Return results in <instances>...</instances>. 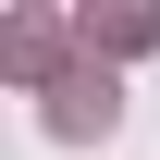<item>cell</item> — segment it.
<instances>
[{"label": "cell", "mask_w": 160, "mask_h": 160, "mask_svg": "<svg viewBox=\"0 0 160 160\" xmlns=\"http://www.w3.org/2000/svg\"><path fill=\"white\" fill-rule=\"evenodd\" d=\"M49 136H111V74L99 62H74V74L49 86Z\"/></svg>", "instance_id": "cell-1"}, {"label": "cell", "mask_w": 160, "mask_h": 160, "mask_svg": "<svg viewBox=\"0 0 160 160\" xmlns=\"http://www.w3.org/2000/svg\"><path fill=\"white\" fill-rule=\"evenodd\" d=\"M0 62H12V74H37V86H62V74H74V62H62V25H49V12H12V25H0Z\"/></svg>", "instance_id": "cell-2"}, {"label": "cell", "mask_w": 160, "mask_h": 160, "mask_svg": "<svg viewBox=\"0 0 160 160\" xmlns=\"http://www.w3.org/2000/svg\"><path fill=\"white\" fill-rule=\"evenodd\" d=\"M74 49H86V62H99V49H111V62H123V49H160V12H74Z\"/></svg>", "instance_id": "cell-3"}]
</instances>
